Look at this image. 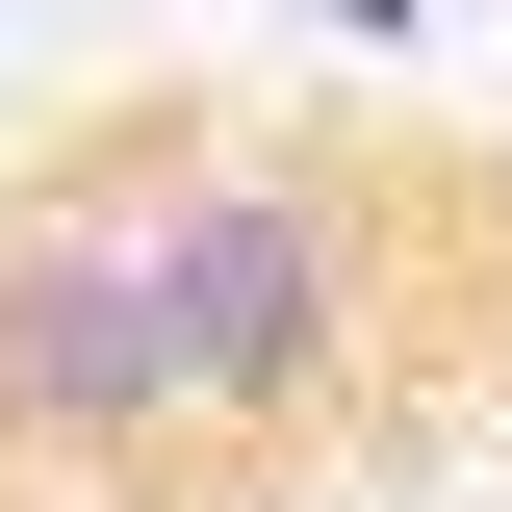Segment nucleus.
I'll list each match as a JSON object with an SVG mask.
<instances>
[{"mask_svg": "<svg viewBox=\"0 0 512 512\" xmlns=\"http://www.w3.org/2000/svg\"><path fill=\"white\" fill-rule=\"evenodd\" d=\"M410 256L282 128H103L0 205V461H231L384 359Z\"/></svg>", "mask_w": 512, "mask_h": 512, "instance_id": "obj_1", "label": "nucleus"}]
</instances>
